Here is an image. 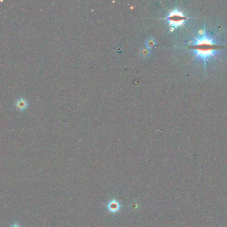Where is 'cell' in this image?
I'll list each match as a JSON object with an SVG mask.
<instances>
[{
    "mask_svg": "<svg viewBox=\"0 0 227 227\" xmlns=\"http://www.w3.org/2000/svg\"><path fill=\"white\" fill-rule=\"evenodd\" d=\"M29 105L28 102L27 101V100L25 98L21 97L19 98V99L17 100V101L16 103V107L19 110L21 111H23L27 108Z\"/></svg>",
    "mask_w": 227,
    "mask_h": 227,
    "instance_id": "3",
    "label": "cell"
},
{
    "mask_svg": "<svg viewBox=\"0 0 227 227\" xmlns=\"http://www.w3.org/2000/svg\"><path fill=\"white\" fill-rule=\"evenodd\" d=\"M226 48V46L216 43L213 38L207 35L205 28L203 35L194 37L193 43L188 47L189 49H193L195 51L193 59L198 57L203 60L204 70H206V64L208 60L212 57L216 58L217 52Z\"/></svg>",
    "mask_w": 227,
    "mask_h": 227,
    "instance_id": "1",
    "label": "cell"
},
{
    "mask_svg": "<svg viewBox=\"0 0 227 227\" xmlns=\"http://www.w3.org/2000/svg\"><path fill=\"white\" fill-rule=\"evenodd\" d=\"M118 208V204L116 203H112L110 204L109 209L111 211H115V210H117Z\"/></svg>",
    "mask_w": 227,
    "mask_h": 227,
    "instance_id": "4",
    "label": "cell"
},
{
    "mask_svg": "<svg viewBox=\"0 0 227 227\" xmlns=\"http://www.w3.org/2000/svg\"><path fill=\"white\" fill-rule=\"evenodd\" d=\"M9 227H22V226L18 223H17V222H16V223H12L11 225L9 226Z\"/></svg>",
    "mask_w": 227,
    "mask_h": 227,
    "instance_id": "5",
    "label": "cell"
},
{
    "mask_svg": "<svg viewBox=\"0 0 227 227\" xmlns=\"http://www.w3.org/2000/svg\"><path fill=\"white\" fill-rule=\"evenodd\" d=\"M188 18V17L185 16L182 11L176 9L170 12L167 19L170 26L174 28H177V27L183 26L184 22Z\"/></svg>",
    "mask_w": 227,
    "mask_h": 227,
    "instance_id": "2",
    "label": "cell"
}]
</instances>
